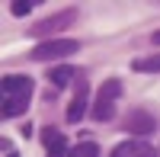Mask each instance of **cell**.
<instances>
[{
    "instance_id": "9c48e42d",
    "label": "cell",
    "mask_w": 160,
    "mask_h": 157,
    "mask_svg": "<svg viewBox=\"0 0 160 157\" xmlns=\"http://www.w3.org/2000/svg\"><path fill=\"white\" fill-rule=\"evenodd\" d=\"M131 68L138 74H157L160 71V55H151V58H135L131 61Z\"/></svg>"
},
{
    "instance_id": "8992f818",
    "label": "cell",
    "mask_w": 160,
    "mask_h": 157,
    "mask_svg": "<svg viewBox=\"0 0 160 157\" xmlns=\"http://www.w3.org/2000/svg\"><path fill=\"white\" fill-rule=\"evenodd\" d=\"M64 141H68V138H64L58 128H51V125L42 128V144H45V154H48V157H68L71 151H68Z\"/></svg>"
},
{
    "instance_id": "4fadbf2b",
    "label": "cell",
    "mask_w": 160,
    "mask_h": 157,
    "mask_svg": "<svg viewBox=\"0 0 160 157\" xmlns=\"http://www.w3.org/2000/svg\"><path fill=\"white\" fill-rule=\"evenodd\" d=\"M0 144H3V157H16V148L10 144V138H0Z\"/></svg>"
},
{
    "instance_id": "8fae6325",
    "label": "cell",
    "mask_w": 160,
    "mask_h": 157,
    "mask_svg": "<svg viewBox=\"0 0 160 157\" xmlns=\"http://www.w3.org/2000/svg\"><path fill=\"white\" fill-rule=\"evenodd\" d=\"M48 80L55 84V87H68V84L74 80V68H68V64H64V68H51Z\"/></svg>"
},
{
    "instance_id": "277c9868",
    "label": "cell",
    "mask_w": 160,
    "mask_h": 157,
    "mask_svg": "<svg viewBox=\"0 0 160 157\" xmlns=\"http://www.w3.org/2000/svg\"><path fill=\"white\" fill-rule=\"evenodd\" d=\"M77 19V10L74 7H68V10H61V13H55V16H45V19H38L35 26H32V35L35 38H45L48 42V35H58V32H64L68 26Z\"/></svg>"
},
{
    "instance_id": "6da1fadb",
    "label": "cell",
    "mask_w": 160,
    "mask_h": 157,
    "mask_svg": "<svg viewBox=\"0 0 160 157\" xmlns=\"http://www.w3.org/2000/svg\"><path fill=\"white\" fill-rule=\"evenodd\" d=\"M3 119H16V115H22L26 109H29V103H32V77H26V74H10L3 77Z\"/></svg>"
},
{
    "instance_id": "ba28073f",
    "label": "cell",
    "mask_w": 160,
    "mask_h": 157,
    "mask_svg": "<svg viewBox=\"0 0 160 157\" xmlns=\"http://www.w3.org/2000/svg\"><path fill=\"white\" fill-rule=\"evenodd\" d=\"M87 115V84H80L77 87V96L71 99V106H68V119L71 122H80Z\"/></svg>"
},
{
    "instance_id": "7c38bea8",
    "label": "cell",
    "mask_w": 160,
    "mask_h": 157,
    "mask_svg": "<svg viewBox=\"0 0 160 157\" xmlns=\"http://www.w3.org/2000/svg\"><path fill=\"white\" fill-rule=\"evenodd\" d=\"M38 3H35V0H13V3H10V13H13V16H26V13H32Z\"/></svg>"
},
{
    "instance_id": "7a4b0ae2",
    "label": "cell",
    "mask_w": 160,
    "mask_h": 157,
    "mask_svg": "<svg viewBox=\"0 0 160 157\" xmlns=\"http://www.w3.org/2000/svg\"><path fill=\"white\" fill-rule=\"evenodd\" d=\"M118 93H122V80H115V77H109L99 90H96V99H93V106H90V115L96 122H109L112 115H115V99Z\"/></svg>"
},
{
    "instance_id": "30bf717a",
    "label": "cell",
    "mask_w": 160,
    "mask_h": 157,
    "mask_svg": "<svg viewBox=\"0 0 160 157\" xmlns=\"http://www.w3.org/2000/svg\"><path fill=\"white\" fill-rule=\"evenodd\" d=\"M68 157H99V144L96 141H77Z\"/></svg>"
},
{
    "instance_id": "5bb4252c",
    "label": "cell",
    "mask_w": 160,
    "mask_h": 157,
    "mask_svg": "<svg viewBox=\"0 0 160 157\" xmlns=\"http://www.w3.org/2000/svg\"><path fill=\"white\" fill-rule=\"evenodd\" d=\"M151 42H154V45H160V29H157V32L151 35Z\"/></svg>"
},
{
    "instance_id": "3957f363",
    "label": "cell",
    "mask_w": 160,
    "mask_h": 157,
    "mask_svg": "<svg viewBox=\"0 0 160 157\" xmlns=\"http://www.w3.org/2000/svg\"><path fill=\"white\" fill-rule=\"evenodd\" d=\"M77 48H80V42H74V38H48V42H38L29 55H32V61H58V58L74 55Z\"/></svg>"
},
{
    "instance_id": "5b68a950",
    "label": "cell",
    "mask_w": 160,
    "mask_h": 157,
    "mask_svg": "<svg viewBox=\"0 0 160 157\" xmlns=\"http://www.w3.org/2000/svg\"><path fill=\"white\" fill-rule=\"evenodd\" d=\"M122 125H125L128 135H151L154 128H157V119H154L151 112H144V109H131Z\"/></svg>"
},
{
    "instance_id": "52a82bcc",
    "label": "cell",
    "mask_w": 160,
    "mask_h": 157,
    "mask_svg": "<svg viewBox=\"0 0 160 157\" xmlns=\"http://www.w3.org/2000/svg\"><path fill=\"white\" fill-rule=\"evenodd\" d=\"M112 157H157V151L148 141H122L118 148H112Z\"/></svg>"
}]
</instances>
